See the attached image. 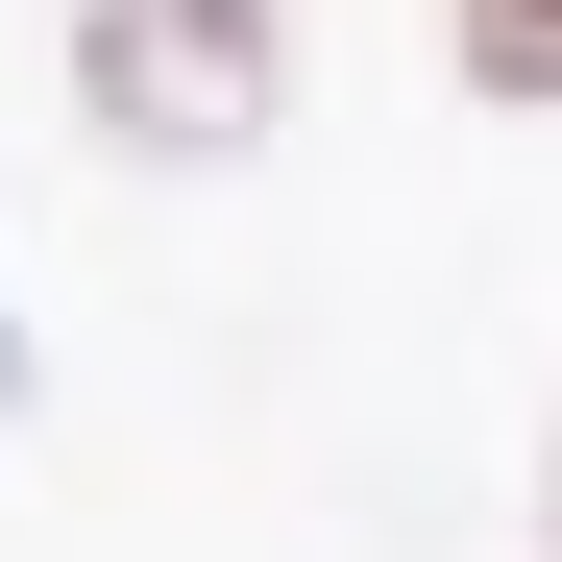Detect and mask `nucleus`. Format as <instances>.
<instances>
[{"mask_svg":"<svg viewBox=\"0 0 562 562\" xmlns=\"http://www.w3.org/2000/svg\"><path fill=\"white\" fill-rule=\"evenodd\" d=\"M74 99L171 171L269 147V0H74Z\"/></svg>","mask_w":562,"mask_h":562,"instance_id":"f257e3e1","label":"nucleus"},{"mask_svg":"<svg viewBox=\"0 0 562 562\" xmlns=\"http://www.w3.org/2000/svg\"><path fill=\"white\" fill-rule=\"evenodd\" d=\"M440 49L490 74V99H562V0H440Z\"/></svg>","mask_w":562,"mask_h":562,"instance_id":"f03ea898","label":"nucleus"}]
</instances>
